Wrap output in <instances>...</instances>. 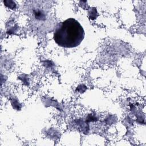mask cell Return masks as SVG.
<instances>
[{
	"instance_id": "obj_1",
	"label": "cell",
	"mask_w": 146,
	"mask_h": 146,
	"mask_svg": "<svg viewBox=\"0 0 146 146\" xmlns=\"http://www.w3.org/2000/svg\"><path fill=\"white\" fill-rule=\"evenodd\" d=\"M84 37V30L80 23L74 18L60 22L54 33V40L60 47L73 48L79 46Z\"/></svg>"
}]
</instances>
